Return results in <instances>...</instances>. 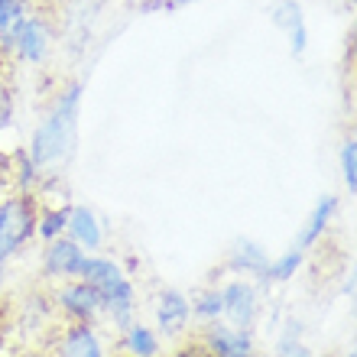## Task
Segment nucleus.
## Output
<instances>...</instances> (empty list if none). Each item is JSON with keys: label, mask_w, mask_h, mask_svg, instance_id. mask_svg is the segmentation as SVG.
Returning a JSON list of instances; mask_svg holds the SVG:
<instances>
[{"label": "nucleus", "mask_w": 357, "mask_h": 357, "mask_svg": "<svg viewBox=\"0 0 357 357\" xmlns=\"http://www.w3.org/2000/svg\"><path fill=\"white\" fill-rule=\"evenodd\" d=\"M82 98H85V82L72 78L59 88L49 101L46 114L39 117L29 137L26 156L43 176V182L66 176V166L75 156L78 143V117H82Z\"/></svg>", "instance_id": "1"}, {"label": "nucleus", "mask_w": 357, "mask_h": 357, "mask_svg": "<svg viewBox=\"0 0 357 357\" xmlns=\"http://www.w3.org/2000/svg\"><path fill=\"white\" fill-rule=\"evenodd\" d=\"M56 39H59V29H56L52 13L33 7L17 26H10L7 33L0 36V62H3V66L20 62V66L43 68L49 59H52Z\"/></svg>", "instance_id": "2"}, {"label": "nucleus", "mask_w": 357, "mask_h": 357, "mask_svg": "<svg viewBox=\"0 0 357 357\" xmlns=\"http://www.w3.org/2000/svg\"><path fill=\"white\" fill-rule=\"evenodd\" d=\"M36 195L7 192L0 198V266L17 260L33 241H36Z\"/></svg>", "instance_id": "3"}, {"label": "nucleus", "mask_w": 357, "mask_h": 357, "mask_svg": "<svg viewBox=\"0 0 357 357\" xmlns=\"http://www.w3.org/2000/svg\"><path fill=\"white\" fill-rule=\"evenodd\" d=\"M39 351L46 357H117L104 325H59Z\"/></svg>", "instance_id": "4"}, {"label": "nucleus", "mask_w": 357, "mask_h": 357, "mask_svg": "<svg viewBox=\"0 0 357 357\" xmlns=\"http://www.w3.org/2000/svg\"><path fill=\"white\" fill-rule=\"evenodd\" d=\"M59 325H104V302L85 280L49 286Z\"/></svg>", "instance_id": "5"}, {"label": "nucleus", "mask_w": 357, "mask_h": 357, "mask_svg": "<svg viewBox=\"0 0 357 357\" xmlns=\"http://www.w3.org/2000/svg\"><path fill=\"white\" fill-rule=\"evenodd\" d=\"M153 328L166 344H182L192 338V309H188V292L178 286H162L153 299Z\"/></svg>", "instance_id": "6"}, {"label": "nucleus", "mask_w": 357, "mask_h": 357, "mask_svg": "<svg viewBox=\"0 0 357 357\" xmlns=\"http://www.w3.org/2000/svg\"><path fill=\"white\" fill-rule=\"evenodd\" d=\"M218 292H221V321L241 331H257V321L264 312L257 282L244 280V276H231V280L218 282Z\"/></svg>", "instance_id": "7"}, {"label": "nucleus", "mask_w": 357, "mask_h": 357, "mask_svg": "<svg viewBox=\"0 0 357 357\" xmlns=\"http://www.w3.org/2000/svg\"><path fill=\"white\" fill-rule=\"evenodd\" d=\"M192 338L205 357H260V344H257V331H241L231 328L225 321H211L192 331Z\"/></svg>", "instance_id": "8"}, {"label": "nucleus", "mask_w": 357, "mask_h": 357, "mask_svg": "<svg viewBox=\"0 0 357 357\" xmlns=\"http://www.w3.org/2000/svg\"><path fill=\"white\" fill-rule=\"evenodd\" d=\"M85 250L78 244H72L68 237H59V241H49L39 250V273H43V282L46 286H59V282L78 280L82 276V266H85Z\"/></svg>", "instance_id": "9"}, {"label": "nucleus", "mask_w": 357, "mask_h": 357, "mask_svg": "<svg viewBox=\"0 0 357 357\" xmlns=\"http://www.w3.org/2000/svg\"><path fill=\"white\" fill-rule=\"evenodd\" d=\"M341 208V198L338 195H321L315 205H312V211L305 215V221L299 225V231H296V237H292V244L296 250H305V254H312L315 247L321 244V237L328 234L331 221H335V215H338Z\"/></svg>", "instance_id": "10"}, {"label": "nucleus", "mask_w": 357, "mask_h": 357, "mask_svg": "<svg viewBox=\"0 0 357 357\" xmlns=\"http://www.w3.org/2000/svg\"><path fill=\"white\" fill-rule=\"evenodd\" d=\"M66 237L72 244H78L85 254H101L104 241H107V231H104V221L98 218L91 205H82V202H72L68 208V225H66Z\"/></svg>", "instance_id": "11"}, {"label": "nucleus", "mask_w": 357, "mask_h": 357, "mask_svg": "<svg viewBox=\"0 0 357 357\" xmlns=\"http://www.w3.org/2000/svg\"><path fill=\"white\" fill-rule=\"evenodd\" d=\"M266 264H270V250H266L260 241H254V237H234L231 247H227L225 270L231 273V276H244V280L260 282Z\"/></svg>", "instance_id": "12"}, {"label": "nucleus", "mask_w": 357, "mask_h": 357, "mask_svg": "<svg viewBox=\"0 0 357 357\" xmlns=\"http://www.w3.org/2000/svg\"><path fill=\"white\" fill-rule=\"evenodd\" d=\"M270 20L273 26L286 33L292 56L296 59L305 56V49H309V23H305V10H302L299 0H276L270 7Z\"/></svg>", "instance_id": "13"}, {"label": "nucleus", "mask_w": 357, "mask_h": 357, "mask_svg": "<svg viewBox=\"0 0 357 357\" xmlns=\"http://www.w3.org/2000/svg\"><path fill=\"white\" fill-rule=\"evenodd\" d=\"M78 280H85L88 286H91V289L104 299L107 292H114L117 286H123L127 280H133V276L123 270V264L117 260V257L88 254L85 257V266H82V276H78Z\"/></svg>", "instance_id": "14"}, {"label": "nucleus", "mask_w": 357, "mask_h": 357, "mask_svg": "<svg viewBox=\"0 0 357 357\" xmlns=\"http://www.w3.org/2000/svg\"><path fill=\"white\" fill-rule=\"evenodd\" d=\"M114 351L121 357H166V341L156 335L150 321L137 319L114 338Z\"/></svg>", "instance_id": "15"}, {"label": "nucleus", "mask_w": 357, "mask_h": 357, "mask_svg": "<svg viewBox=\"0 0 357 357\" xmlns=\"http://www.w3.org/2000/svg\"><path fill=\"white\" fill-rule=\"evenodd\" d=\"M68 208H72V202H39V215H36V241L39 244H49V241L66 237Z\"/></svg>", "instance_id": "16"}, {"label": "nucleus", "mask_w": 357, "mask_h": 357, "mask_svg": "<svg viewBox=\"0 0 357 357\" xmlns=\"http://www.w3.org/2000/svg\"><path fill=\"white\" fill-rule=\"evenodd\" d=\"M305 260H309V254H305V250L286 247L282 254L270 257V264H266L264 280H260V282H266V286H282V282L296 280V276L302 273V266H305Z\"/></svg>", "instance_id": "17"}, {"label": "nucleus", "mask_w": 357, "mask_h": 357, "mask_svg": "<svg viewBox=\"0 0 357 357\" xmlns=\"http://www.w3.org/2000/svg\"><path fill=\"white\" fill-rule=\"evenodd\" d=\"M188 309H192V325L202 328V325H211V321H221V292L218 286H202L188 296Z\"/></svg>", "instance_id": "18"}, {"label": "nucleus", "mask_w": 357, "mask_h": 357, "mask_svg": "<svg viewBox=\"0 0 357 357\" xmlns=\"http://www.w3.org/2000/svg\"><path fill=\"white\" fill-rule=\"evenodd\" d=\"M338 162H341V178L348 185V195H354L357 192V140L354 137H348V140L341 143Z\"/></svg>", "instance_id": "19"}, {"label": "nucleus", "mask_w": 357, "mask_h": 357, "mask_svg": "<svg viewBox=\"0 0 357 357\" xmlns=\"http://www.w3.org/2000/svg\"><path fill=\"white\" fill-rule=\"evenodd\" d=\"M33 7H36V0H0V36L10 26H17Z\"/></svg>", "instance_id": "20"}, {"label": "nucleus", "mask_w": 357, "mask_h": 357, "mask_svg": "<svg viewBox=\"0 0 357 357\" xmlns=\"http://www.w3.org/2000/svg\"><path fill=\"white\" fill-rule=\"evenodd\" d=\"M13 121V88L7 85V72L0 75V130Z\"/></svg>", "instance_id": "21"}, {"label": "nucleus", "mask_w": 357, "mask_h": 357, "mask_svg": "<svg viewBox=\"0 0 357 357\" xmlns=\"http://www.w3.org/2000/svg\"><path fill=\"white\" fill-rule=\"evenodd\" d=\"M273 357H325L305 344V341H292V344H273Z\"/></svg>", "instance_id": "22"}, {"label": "nucleus", "mask_w": 357, "mask_h": 357, "mask_svg": "<svg viewBox=\"0 0 357 357\" xmlns=\"http://www.w3.org/2000/svg\"><path fill=\"white\" fill-rule=\"evenodd\" d=\"M10 280H7V266H0V315H3V309L10 305Z\"/></svg>", "instance_id": "23"}, {"label": "nucleus", "mask_w": 357, "mask_h": 357, "mask_svg": "<svg viewBox=\"0 0 357 357\" xmlns=\"http://www.w3.org/2000/svg\"><path fill=\"white\" fill-rule=\"evenodd\" d=\"M7 357H46V354H43L39 348H13Z\"/></svg>", "instance_id": "24"}, {"label": "nucleus", "mask_w": 357, "mask_h": 357, "mask_svg": "<svg viewBox=\"0 0 357 357\" xmlns=\"http://www.w3.org/2000/svg\"><path fill=\"white\" fill-rule=\"evenodd\" d=\"M10 351H13V341H10L7 335H3V331H0V357H7Z\"/></svg>", "instance_id": "25"}, {"label": "nucleus", "mask_w": 357, "mask_h": 357, "mask_svg": "<svg viewBox=\"0 0 357 357\" xmlns=\"http://www.w3.org/2000/svg\"><path fill=\"white\" fill-rule=\"evenodd\" d=\"M166 7H188V3H195V0H162Z\"/></svg>", "instance_id": "26"}, {"label": "nucleus", "mask_w": 357, "mask_h": 357, "mask_svg": "<svg viewBox=\"0 0 357 357\" xmlns=\"http://www.w3.org/2000/svg\"><path fill=\"white\" fill-rule=\"evenodd\" d=\"M3 72H7V66H3V62H0V75H3Z\"/></svg>", "instance_id": "27"}, {"label": "nucleus", "mask_w": 357, "mask_h": 357, "mask_svg": "<svg viewBox=\"0 0 357 357\" xmlns=\"http://www.w3.org/2000/svg\"><path fill=\"white\" fill-rule=\"evenodd\" d=\"M335 357H354V354H335Z\"/></svg>", "instance_id": "28"}]
</instances>
